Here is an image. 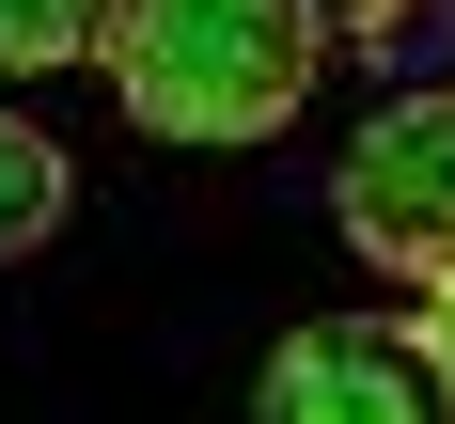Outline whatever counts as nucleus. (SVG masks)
Segmentation results:
<instances>
[{"mask_svg": "<svg viewBox=\"0 0 455 424\" xmlns=\"http://www.w3.org/2000/svg\"><path fill=\"white\" fill-rule=\"evenodd\" d=\"M94 63L157 141H267L330 63V0H110Z\"/></svg>", "mask_w": 455, "mask_h": 424, "instance_id": "nucleus-1", "label": "nucleus"}, {"mask_svg": "<svg viewBox=\"0 0 455 424\" xmlns=\"http://www.w3.org/2000/svg\"><path fill=\"white\" fill-rule=\"evenodd\" d=\"M330 220H346V252H362V268H409V283L455 268V94H393V110L346 141Z\"/></svg>", "mask_w": 455, "mask_h": 424, "instance_id": "nucleus-2", "label": "nucleus"}, {"mask_svg": "<svg viewBox=\"0 0 455 424\" xmlns=\"http://www.w3.org/2000/svg\"><path fill=\"white\" fill-rule=\"evenodd\" d=\"M267 424H440V362H424V330L315 315L267 346Z\"/></svg>", "mask_w": 455, "mask_h": 424, "instance_id": "nucleus-3", "label": "nucleus"}, {"mask_svg": "<svg viewBox=\"0 0 455 424\" xmlns=\"http://www.w3.org/2000/svg\"><path fill=\"white\" fill-rule=\"evenodd\" d=\"M63 204H79L63 141H47L32 110H0V268H16V252H47V236H63Z\"/></svg>", "mask_w": 455, "mask_h": 424, "instance_id": "nucleus-4", "label": "nucleus"}, {"mask_svg": "<svg viewBox=\"0 0 455 424\" xmlns=\"http://www.w3.org/2000/svg\"><path fill=\"white\" fill-rule=\"evenodd\" d=\"M110 0H0V79H47V63H94Z\"/></svg>", "mask_w": 455, "mask_h": 424, "instance_id": "nucleus-5", "label": "nucleus"}, {"mask_svg": "<svg viewBox=\"0 0 455 424\" xmlns=\"http://www.w3.org/2000/svg\"><path fill=\"white\" fill-rule=\"evenodd\" d=\"M409 330H424V362H440V393H455V268L424 283V315H409Z\"/></svg>", "mask_w": 455, "mask_h": 424, "instance_id": "nucleus-6", "label": "nucleus"}]
</instances>
